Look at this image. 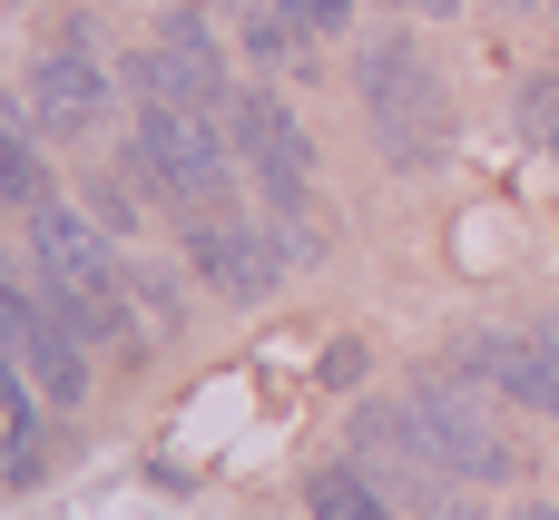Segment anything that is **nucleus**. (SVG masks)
<instances>
[{
  "label": "nucleus",
  "instance_id": "obj_19",
  "mask_svg": "<svg viewBox=\"0 0 559 520\" xmlns=\"http://www.w3.org/2000/svg\"><path fill=\"white\" fill-rule=\"evenodd\" d=\"M324 383H364V344H324Z\"/></svg>",
  "mask_w": 559,
  "mask_h": 520
},
{
  "label": "nucleus",
  "instance_id": "obj_7",
  "mask_svg": "<svg viewBox=\"0 0 559 520\" xmlns=\"http://www.w3.org/2000/svg\"><path fill=\"white\" fill-rule=\"evenodd\" d=\"M0 364H20L39 403H88V344L49 315L39 285H10V275H0Z\"/></svg>",
  "mask_w": 559,
  "mask_h": 520
},
{
  "label": "nucleus",
  "instance_id": "obj_14",
  "mask_svg": "<svg viewBox=\"0 0 559 520\" xmlns=\"http://www.w3.org/2000/svg\"><path fill=\"white\" fill-rule=\"evenodd\" d=\"M49 187H39V147H10L0 138V216H29Z\"/></svg>",
  "mask_w": 559,
  "mask_h": 520
},
{
  "label": "nucleus",
  "instance_id": "obj_13",
  "mask_svg": "<svg viewBox=\"0 0 559 520\" xmlns=\"http://www.w3.org/2000/svg\"><path fill=\"white\" fill-rule=\"evenodd\" d=\"M128 187H138V167H98V177L79 187V197H88V216H98L108 236H138V197H128Z\"/></svg>",
  "mask_w": 559,
  "mask_h": 520
},
{
  "label": "nucleus",
  "instance_id": "obj_12",
  "mask_svg": "<svg viewBox=\"0 0 559 520\" xmlns=\"http://www.w3.org/2000/svg\"><path fill=\"white\" fill-rule=\"evenodd\" d=\"M236 39H246V59H255V69H285L295 49H314V29H305V10H295V0H246V29H236Z\"/></svg>",
  "mask_w": 559,
  "mask_h": 520
},
{
  "label": "nucleus",
  "instance_id": "obj_17",
  "mask_svg": "<svg viewBox=\"0 0 559 520\" xmlns=\"http://www.w3.org/2000/svg\"><path fill=\"white\" fill-rule=\"evenodd\" d=\"M295 10H305L314 39H344V20H354V0H295Z\"/></svg>",
  "mask_w": 559,
  "mask_h": 520
},
{
  "label": "nucleus",
  "instance_id": "obj_20",
  "mask_svg": "<svg viewBox=\"0 0 559 520\" xmlns=\"http://www.w3.org/2000/svg\"><path fill=\"white\" fill-rule=\"evenodd\" d=\"M511 520H559V501H521V511H511Z\"/></svg>",
  "mask_w": 559,
  "mask_h": 520
},
{
  "label": "nucleus",
  "instance_id": "obj_5",
  "mask_svg": "<svg viewBox=\"0 0 559 520\" xmlns=\"http://www.w3.org/2000/svg\"><path fill=\"white\" fill-rule=\"evenodd\" d=\"M354 462H364V472H373L403 511H423V520H481V511H472V492H481V482L442 472V462L413 442L403 403H393V413H383V403H373V413H354Z\"/></svg>",
  "mask_w": 559,
  "mask_h": 520
},
{
  "label": "nucleus",
  "instance_id": "obj_8",
  "mask_svg": "<svg viewBox=\"0 0 559 520\" xmlns=\"http://www.w3.org/2000/svg\"><path fill=\"white\" fill-rule=\"evenodd\" d=\"M128 88L157 98V108H216V118H226V98H236L226 69H216V39L197 29V10H177V20L128 59Z\"/></svg>",
  "mask_w": 559,
  "mask_h": 520
},
{
  "label": "nucleus",
  "instance_id": "obj_6",
  "mask_svg": "<svg viewBox=\"0 0 559 520\" xmlns=\"http://www.w3.org/2000/svg\"><path fill=\"white\" fill-rule=\"evenodd\" d=\"M29 265H39V285H49V295H79V305H118V315H128L118 236H108L98 216L59 206V197H39V206H29Z\"/></svg>",
  "mask_w": 559,
  "mask_h": 520
},
{
  "label": "nucleus",
  "instance_id": "obj_2",
  "mask_svg": "<svg viewBox=\"0 0 559 520\" xmlns=\"http://www.w3.org/2000/svg\"><path fill=\"white\" fill-rule=\"evenodd\" d=\"M226 138H236V157H246V177L265 197V236L285 256H314L324 236H314V138H305V118L275 88H236L226 98Z\"/></svg>",
  "mask_w": 559,
  "mask_h": 520
},
{
  "label": "nucleus",
  "instance_id": "obj_10",
  "mask_svg": "<svg viewBox=\"0 0 559 520\" xmlns=\"http://www.w3.org/2000/svg\"><path fill=\"white\" fill-rule=\"evenodd\" d=\"M29 118H39V138H88V128L108 118V69L88 59L79 29L29 59Z\"/></svg>",
  "mask_w": 559,
  "mask_h": 520
},
{
  "label": "nucleus",
  "instance_id": "obj_23",
  "mask_svg": "<svg viewBox=\"0 0 559 520\" xmlns=\"http://www.w3.org/2000/svg\"><path fill=\"white\" fill-rule=\"evenodd\" d=\"M0 275H10V265H0Z\"/></svg>",
  "mask_w": 559,
  "mask_h": 520
},
{
  "label": "nucleus",
  "instance_id": "obj_22",
  "mask_svg": "<svg viewBox=\"0 0 559 520\" xmlns=\"http://www.w3.org/2000/svg\"><path fill=\"white\" fill-rule=\"evenodd\" d=\"M501 10H531V0H501Z\"/></svg>",
  "mask_w": 559,
  "mask_h": 520
},
{
  "label": "nucleus",
  "instance_id": "obj_4",
  "mask_svg": "<svg viewBox=\"0 0 559 520\" xmlns=\"http://www.w3.org/2000/svg\"><path fill=\"white\" fill-rule=\"evenodd\" d=\"M403 423H413V442L442 462V472H462V482H511L521 472V442L501 433V403H491V383L481 374H413V393H403Z\"/></svg>",
  "mask_w": 559,
  "mask_h": 520
},
{
  "label": "nucleus",
  "instance_id": "obj_3",
  "mask_svg": "<svg viewBox=\"0 0 559 520\" xmlns=\"http://www.w3.org/2000/svg\"><path fill=\"white\" fill-rule=\"evenodd\" d=\"M138 177L177 206V216H226V197H236V138H226V118L216 108H157V98H138Z\"/></svg>",
  "mask_w": 559,
  "mask_h": 520
},
{
  "label": "nucleus",
  "instance_id": "obj_11",
  "mask_svg": "<svg viewBox=\"0 0 559 520\" xmlns=\"http://www.w3.org/2000/svg\"><path fill=\"white\" fill-rule=\"evenodd\" d=\"M305 511L314 520H393V492H383L364 462H324V472L305 482Z\"/></svg>",
  "mask_w": 559,
  "mask_h": 520
},
{
  "label": "nucleus",
  "instance_id": "obj_16",
  "mask_svg": "<svg viewBox=\"0 0 559 520\" xmlns=\"http://www.w3.org/2000/svg\"><path fill=\"white\" fill-rule=\"evenodd\" d=\"M0 138H10V147H39V118H29V98H10V88H0Z\"/></svg>",
  "mask_w": 559,
  "mask_h": 520
},
{
  "label": "nucleus",
  "instance_id": "obj_18",
  "mask_svg": "<svg viewBox=\"0 0 559 520\" xmlns=\"http://www.w3.org/2000/svg\"><path fill=\"white\" fill-rule=\"evenodd\" d=\"M521 108H531V128H540V138H550V157H559V88H531V98H521Z\"/></svg>",
  "mask_w": 559,
  "mask_h": 520
},
{
  "label": "nucleus",
  "instance_id": "obj_21",
  "mask_svg": "<svg viewBox=\"0 0 559 520\" xmlns=\"http://www.w3.org/2000/svg\"><path fill=\"white\" fill-rule=\"evenodd\" d=\"M403 10H423V20H442V10H462V0H403Z\"/></svg>",
  "mask_w": 559,
  "mask_h": 520
},
{
  "label": "nucleus",
  "instance_id": "obj_9",
  "mask_svg": "<svg viewBox=\"0 0 559 520\" xmlns=\"http://www.w3.org/2000/svg\"><path fill=\"white\" fill-rule=\"evenodd\" d=\"M187 275H206V295H226V305H265L285 275V246L236 216H187Z\"/></svg>",
  "mask_w": 559,
  "mask_h": 520
},
{
  "label": "nucleus",
  "instance_id": "obj_1",
  "mask_svg": "<svg viewBox=\"0 0 559 520\" xmlns=\"http://www.w3.org/2000/svg\"><path fill=\"white\" fill-rule=\"evenodd\" d=\"M354 98H364V118H373L383 167H423V157H442V138H452V98H442V69L423 59L413 29H373V39H354Z\"/></svg>",
  "mask_w": 559,
  "mask_h": 520
},
{
  "label": "nucleus",
  "instance_id": "obj_15",
  "mask_svg": "<svg viewBox=\"0 0 559 520\" xmlns=\"http://www.w3.org/2000/svg\"><path fill=\"white\" fill-rule=\"evenodd\" d=\"M128 295L147 305V324H177V315H187V285H177L167 265H128Z\"/></svg>",
  "mask_w": 559,
  "mask_h": 520
}]
</instances>
